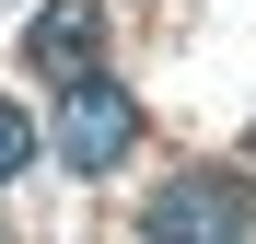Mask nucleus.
I'll list each match as a JSON object with an SVG mask.
<instances>
[{"instance_id": "obj_1", "label": "nucleus", "mask_w": 256, "mask_h": 244, "mask_svg": "<svg viewBox=\"0 0 256 244\" xmlns=\"http://www.w3.org/2000/svg\"><path fill=\"white\" fill-rule=\"evenodd\" d=\"M140 244H256V198H244V175H222V163L163 175V198L140 210Z\"/></svg>"}, {"instance_id": "obj_2", "label": "nucleus", "mask_w": 256, "mask_h": 244, "mask_svg": "<svg viewBox=\"0 0 256 244\" xmlns=\"http://www.w3.org/2000/svg\"><path fill=\"white\" fill-rule=\"evenodd\" d=\"M47 151L70 163V175H116V163L140 151V93H128V81H105V70L58 81V128H47Z\"/></svg>"}, {"instance_id": "obj_3", "label": "nucleus", "mask_w": 256, "mask_h": 244, "mask_svg": "<svg viewBox=\"0 0 256 244\" xmlns=\"http://www.w3.org/2000/svg\"><path fill=\"white\" fill-rule=\"evenodd\" d=\"M24 58L47 70V81H82V70L105 58V0H47L35 35H24Z\"/></svg>"}, {"instance_id": "obj_4", "label": "nucleus", "mask_w": 256, "mask_h": 244, "mask_svg": "<svg viewBox=\"0 0 256 244\" xmlns=\"http://www.w3.org/2000/svg\"><path fill=\"white\" fill-rule=\"evenodd\" d=\"M24 163H35V116H24V105H0V186H12Z\"/></svg>"}]
</instances>
